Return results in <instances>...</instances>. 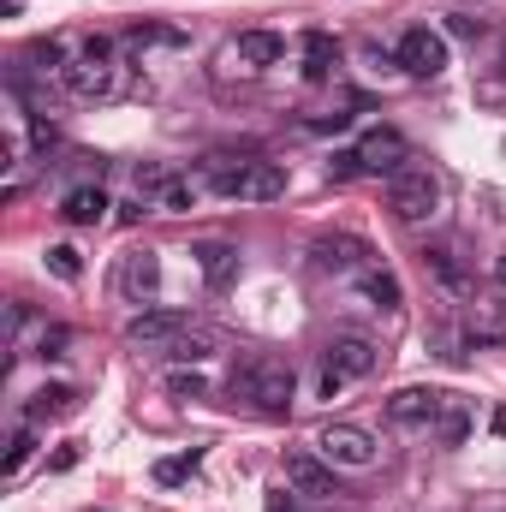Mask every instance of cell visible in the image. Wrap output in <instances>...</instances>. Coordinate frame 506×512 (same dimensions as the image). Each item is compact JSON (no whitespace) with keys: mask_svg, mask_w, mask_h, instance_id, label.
Wrapping results in <instances>:
<instances>
[{"mask_svg":"<svg viewBox=\"0 0 506 512\" xmlns=\"http://www.w3.org/2000/svg\"><path fill=\"white\" fill-rule=\"evenodd\" d=\"M358 286H364V298H370L376 310H399V298H405V292H399V274H387V268H364Z\"/></svg>","mask_w":506,"mask_h":512,"instance_id":"obj_22","label":"cell"},{"mask_svg":"<svg viewBox=\"0 0 506 512\" xmlns=\"http://www.w3.org/2000/svg\"><path fill=\"white\" fill-rule=\"evenodd\" d=\"M465 435H471V405L447 393V405H441V417H435V441H441V447H459Z\"/></svg>","mask_w":506,"mask_h":512,"instance_id":"obj_20","label":"cell"},{"mask_svg":"<svg viewBox=\"0 0 506 512\" xmlns=\"http://www.w3.org/2000/svg\"><path fill=\"white\" fill-rule=\"evenodd\" d=\"M245 173H251V161H233V155H209L203 161V185L215 197H245Z\"/></svg>","mask_w":506,"mask_h":512,"instance_id":"obj_18","label":"cell"},{"mask_svg":"<svg viewBox=\"0 0 506 512\" xmlns=\"http://www.w3.org/2000/svg\"><path fill=\"white\" fill-rule=\"evenodd\" d=\"M197 268H203V280H209V292H227L233 280H239V251L233 245H221V239H209V245H197Z\"/></svg>","mask_w":506,"mask_h":512,"instance_id":"obj_15","label":"cell"},{"mask_svg":"<svg viewBox=\"0 0 506 512\" xmlns=\"http://www.w3.org/2000/svg\"><path fill=\"white\" fill-rule=\"evenodd\" d=\"M495 280H501V292H506V251L495 256Z\"/></svg>","mask_w":506,"mask_h":512,"instance_id":"obj_33","label":"cell"},{"mask_svg":"<svg viewBox=\"0 0 506 512\" xmlns=\"http://www.w3.org/2000/svg\"><path fill=\"white\" fill-rule=\"evenodd\" d=\"M298 48H304V78H328V72H334V54H340V48H334L328 30H310Z\"/></svg>","mask_w":506,"mask_h":512,"instance_id":"obj_21","label":"cell"},{"mask_svg":"<svg viewBox=\"0 0 506 512\" xmlns=\"http://www.w3.org/2000/svg\"><path fill=\"white\" fill-rule=\"evenodd\" d=\"M30 60H36L42 72H66V66H72V54H66L60 42H36V48H30Z\"/></svg>","mask_w":506,"mask_h":512,"instance_id":"obj_26","label":"cell"},{"mask_svg":"<svg viewBox=\"0 0 506 512\" xmlns=\"http://www.w3.org/2000/svg\"><path fill=\"white\" fill-rule=\"evenodd\" d=\"M465 340L471 346H506V298L501 292H477L465 304Z\"/></svg>","mask_w":506,"mask_h":512,"instance_id":"obj_9","label":"cell"},{"mask_svg":"<svg viewBox=\"0 0 506 512\" xmlns=\"http://www.w3.org/2000/svg\"><path fill=\"white\" fill-rule=\"evenodd\" d=\"M489 429H495V435H506V405L495 411V417H489Z\"/></svg>","mask_w":506,"mask_h":512,"instance_id":"obj_32","label":"cell"},{"mask_svg":"<svg viewBox=\"0 0 506 512\" xmlns=\"http://www.w3.org/2000/svg\"><path fill=\"white\" fill-rule=\"evenodd\" d=\"M191 471H197V453H185V459H161V465H155V483H185Z\"/></svg>","mask_w":506,"mask_h":512,"instance_id":"obj_29","label":"cell"},{"mask_svg":"<svg viewBox=\"0 0 506 512\" xmlns=\"http://www.w3.org/2000/svg\"><path fill=\"white\" fill-rule=\"evenodd\" d=\"M423 268H429V280H435L447 298H459V304H471V298H477V274H471L453 251H423Z\"/></svg>","mask_w":506,"mask_h":512,"instance_id":"obj_13","label":"cell"},{"mask_svg":"<svg viewBox=\"0 0 506 512\" xmlns=\"http://www.w3.org/2000/svg\"><path fill=\"white\" fill-rule=\"evenodd\" d=\"M501 66H506V54H501Z\"/></svg>","mask_w":506,"mask_h":512,"instance_id":"obj_35","label":"cell"},{"mask_svg":"<svg viewBox=\"0 0 506 512\" xmlns=\"http://www.w3.org/2000/svg\"><path fill=\"white\" fill-rule=\"evenodd\" d=\"M30 447H36V435H30V429H18V435H12V447H6V477H18V471H24Z\"/></svg>","mask_w":506,"mask_h":512,"instance_id":"obj_28","label":"cell"},{"mask_svg":"<svg viewBox=\"0 0 506 512\" xmlns=\"http://www.w3.org/2000/svg\"><path fill=\"white\" fill-rule=\"evenodd\" d=\"M66 78V90L78 96V102H108L114 90H120V66H114V42H102V36H90L84 42V54L60 72Z\"/></svg>","mask_w":506,"mask_h":512,"instance_id":"obj_3","label":"cell"},{"mask_svg":"<svg viewBox=\"0 0 506 512\" xmlns=\"http://www.w3.org/2000/svg\"><path fill=\"white\" fill-rule=\"evenodd\" d=\"M292 393H298V376H292V364H280V358H245V364L233 370V399L256 405L262 417H286Z\"/></svg>","mask_w":506,"mask_h":512,"instance_id":"obj_1","label":"cell"},{"mask_svg":"<svg viewBox=\"0 0 506 512\" xmlns=\"http://www.w3.org/2000/svg\"><path fill=\"white\" fill-rule=\"evenodd\" d=\"M120 292H126L131 304H149L155 292H161V256L155 251H131L120 262Z\"/></svg>","mask_w":506,"mask_h":512,"instance_id":"obj_14","label":"cell"},{"mask_svg":"<svg viewBox=\"0 0 506 512\" xmlns=\"http://www.w3.org/2000/svg\"><path fill=\"white\" fill-rule=\"evenodd\" d=\"M376 364H381V346L364 340V334H334L328 352H322V370L340 376V382H364V376H376Z\"/></svg>","mask_w":506,"mask_h":512,"instance_id":"obj_6","label":"cell"},{"mask_svg":"<svg viewBox=\"0 0 506 512\" xmlns=\"http://www.w3.org/2000/svg\"><path fill=\"white\" fill-rule=\"evenodd\" d=\"M215 352H221V340H215V328H191V334H185V340L173 346V358H179V364H209Z\"/></svg>","mask_w":506,"mask_h":512,"instance_id":"obj_23","label":"cell"},{"mask_svg":"<svg viewBox=\"0 0 506 512\" xmlns=\"http://www.w3.org/2000/svg\"><path fill=\"white\" fill-rule=\"evenodd\" d=\"M316 447H322V459H328V465H346V471L376 465V435H370V429H358V423H328V429L316 435Z\"/></svg>","mask_w":506,"mask_h":512,"instance_id":"obj_7","label":"cell"},{"mask_svg":"<svg viewBox=\"0 0 506 512\" xmlns=\"http://www.w3.org/2000/svg\"><path fill=\"white\" fill-rule=\"evenodd\" d=\"M310 256H316V268H328V274H364L370 262V245L358 239V233H322L316 245H310Z\"/></svg>","mask_w":506,"mask_h":512,"instance_id":"obj_12","label":"cell"},{"mask_svg":"<svg viewBox=\"0 0 506 512\" xmlns=\"http://www.w3.org/2000/svg\"><path fill=\"white\" fill-rule=\"evenodd\" d=\"M48 268H54L60 280H78V274H84V262H78L72 245H54V251H48Z\"/></svg>","mask_w":506,"mask_h":512,"instance_id":"obj_27","label":"cell"},{"mask_svg":"<svg viewBox=\"0 0 506 512\" xmlns=\"http://www.w3.org/2000/svg\"><path fill=\"white\" fill-rule=\"evenodd\" d=\"M328 179H364V161H358V149H340V155L328 161Z\"/></svg>","mask_w":506,"mask_h":512,"instance_id":"obj_30","label":"cell"},{"mask_svg":"<svg viewBox=\"0 0 506 512\" xmlns=\"http://www.w3.org/2000/svg\"><path fill=\"white\" fill-rule=\"evenodd\" d=\"M268 512H292V501H286V495H274V501H268Z\"/></svg>","mask_w":506,"mask_h":512,"instance_id":"obj_34","label":"cell"},{"mask_svg":"<svg viewBox=\"0 0 506 512\" xmlns=\"http://www.w3.org/2000/svg\"><path fill=\"white\" fill-rule=\"evenodd\" d=\"M233 54H239V66L268 72V66H280V60H286V36H274V30H245Z\"/></svg>","mask_w":506,"mask_h":512,"instance_id":"obj_17","label":"cell"},{"mask_svg":"<svg viewBox=\"0 0 506 512\" xmlns=\"http://www.w3.org/2000/svg\"><path fill=\"white\" fill-rule=\"evenodd\" d=\"M358 161H364V173H399V167H411V143H405V131H393V126H376V131H364V143H358Z\"/></svg>","mask_w":506,"mask_h":512,"instance_id":"obj_8","label":"cell"},{"mask_svg":"<svg viewBox=\"0 0 506 512\" xmlns=\"http://www.w3.org/2000/svg\"><path fill=\"white\" fill-rule=\"evenodd\" d=\"M191 328H197V322H191L185 310H143V316L126 322V346H137V352H173Z\"/></svg>","mask_w":506,"mask_h":512,"instance_id":"obj_4","label":"cell"},{"mask_svg":"<svg viewBox=\"0 0 506 512\" xmlns=\"http://www.w3.org/2000/svg\"><path fill=\"white\" fill-rule=\"evenodd\" d=\"M30 411H36V417H66V411H78V393H72V387H42Z\"/></svg>","mask_w":506,"mask_h":512,"instance_id":"obj_24","label":"cell"},{"mask_svg":"<svg viewBox=\"0 0 506 512\" xmlns=\"http://www.w3.org/2000/svg\"><path fill=\"white\" fill-rule=\"evenodd\" d=\"M66 340H72L66 328H42V340H36V358H60V352H66Z\"/></svg>","mask_w":506,"mask_h":512,"instance_id":"obj_31","label":"cell"},{"mask_svg":"<svg viewBox=\"0 0 506 512\" xmlns=\"http://www.w3.org/2000/svg\"><path fill=\"white\" fill-rule=\"evenodd\" d=\"M167 393H173V399H203L209 382H203L197 370H173V376H167Z\"/></svg>","mask_w":506,"mask_h":512,"instance_id":"obj_25","label":"cell"},{"mask_svg":"<svg viewBox=\"0 0 506 512\" xmlns=\"http://www.w3.org/2000/svg\"><path fill=\"white\" fill-rule=\"evenodd\" d=\"M441 203H447V191H441V179H435L429 167H399V173L387 179V209H393V221H405V227L435 221Z\"/></svg>","mask_w":506,"mask_h":512,"instance_id":"obj_2","label":"cell"},{"mask_svg":"<svg viewBox=\"0 0 506 512\" xmlns=\"http://www.w3.org/2000/svg\"><path fill=\"white\" fill-rule=\"evenodd\" d=\"M441 405H447V393H441V387H399V393L387 399V417H393V423H405V429H435Z\"/></svg>","mask_w":506,"mask_h":512,"instance_id":"obj_10","label":"cell"},{"mask_svg":"<svg viewBox=\"0 0 506 512\" xmlns=\"http://www.w3.org/2000/svg\"><path fill=\"white\" fill-rule=\"evenodd\" d=\"M399 72L405 78H441L447 72V36L441 30H429V24H417V30H405L399 36Z\"/></svg>","mask_w":506,"mask_h":512,"instance_id":"obj_5","label":"cell"},{"mask_svg":"<svg viewBox=\"0 0 506 512\" xmlns=\"http://www.w3.org/2000/svg\"><path fill=\"white\" fill-rule=\"evenodd\" d=\"M286 489L304 495V501H328V495H340V489H334V465L316 459V453H286Z\"/></svg>","mask_w":506,"mask_h":512,"instance_id":"obj_11","label":"cell"},{"mask_svg":"<svg viewBox=\"0 0 506 512\" xmlns=\"http://www.w3.org/2000/svg\"><path fill=\"white\" fill-rule=\"evenodd\" d=\"M108 209H114V203H108V191H102V185H72V191L60 197V215H66L72 227H96Z\"/></svg>","mask_w":506,"mask_h":512,"instance_id":"obj_16","label":"cell"},{"mask_svg":"<svg viewBox=\"0 0 506 512\" xmlns=\"http://www.w3.org/2000/svg\"><path fill=\"white\" fill-rule=\"evenodd\" d=\"M274 197H286V167H280V161H251V173H245V203H274Z\"/></svg>","mask_w":506,"mask_h":512,"instance_id":"obj_19","label":"cell"}]
</instances>
